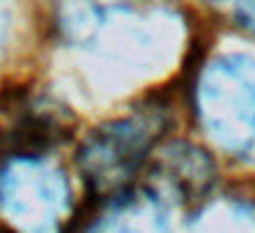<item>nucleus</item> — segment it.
<instances>
[{"label":"nucleus","instance_id":"f257e3e1","mask_svg":"<svg viewBox=\"0 0 255 233\" xmlns=\"http://www.w3.org/2000/svg\"><path fill=\"white\" fill-rule=\"evenodd\" d=\"M72 214L66 173L44 154L6 156L0 165V222L11 233H61Z\"/></svg>","mask_w":255,"mask_h":233},{"label":"nucleus","instance_id":"f03ea898","mask_svg":"<svg viewBox=\"0 0 255 233\" xmlns=\"http://www.w3.org/2000/svg\"><path fill=\"white\" fill-rule=\"evenodd\" d=\"M195 107L206 132L225 151L255 154V61L242 55L211 61L195 85Z\"/></svg>","mask_w":255,"mask_h":233},{"label":"nucleus","instance_id":"7ed1b4c3","mask_svg":"<svg viewBox=\"0 0 255 233\" xmlns=\"http://www.w3.org/2000/svg\"><path fill=\"white\" fill-rule=\"evenodd\" d=\"M162 129H165L162 110L145 107L91 132L77 156V165L91 192L99 198H116L118 192H124L143 167Z\"/></svg>","mask_w":255,"mask_h":233},{"label":"nucleus","instance_id":"20e7f679","mask_svg":"<svg viewBox=\"0 0 255 233\" xmlns=\"http://www.w3.org/2000/svg\"><path fill=\"white\" fill-rule=\"evenodd\" d=\"M69 137L66 113L55 105L19 96L0 110V154H44Z\"/></svg>","mask_w":255,"mask_h":233},{"label":"nucleus","instance_id":"39448f33","mask_svg":"<svg viewBox=\"0 0 255 233\" xmlns=\"http://www.w3.org/2000/svg\"><path fill=\"white\" fill-rule=\"evenodd\" d=\"M105 214H99L85 233H167L165 214L156 198L148 195H121L110 198Z\"/></svg>","mask_w":255,"mask_h":233},{"label":"nucleus","instance_id":"423d86ee","mask_svg":"<svg viewBox=\"0 0 255 233\" xmlns=\"http://www.w3.org/2000/svg\"><path fill=\"white\" fill-rule=\"evenodd\" d=\"M159 173H162V184L167 189H176L184 200L187 198H198L211 187L214 178V165H211L209 154L195 145L187 143H176L162 154L159 159Z\"/></svg>","mask_w":255,"mask_h":233},{"label":"nucleus","instance_id":"0eeeda50","mask_svg":"<svg viewBox=\"0 0 255 233\" xmlns=\"http://www.w3.org/2000/svg\"><path fill=\"white\" fill-rule=\"evenodd\" d=\"M236 14H239V22L255 33V0H239Z\"/></svg>","mask_w":255,"mask_h":233}]
</instances>
